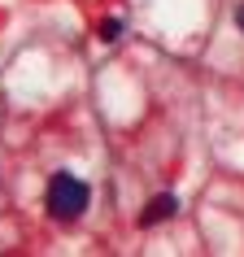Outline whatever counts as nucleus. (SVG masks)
Listing matches in <instances>:
<instances>
[{"instance_id": "nucleus-3", "label": "nucleus", "mask_w": 244, "mask_h": 257, "mask_svg": "<svg viewBox=\"0 0 244 257\" xmlns=\"http://www.w3.org/2000/svg\"><path fill=\"white\" fill-rule=\"evenodd\" d=\"M96 35H100V44H118V35H122V22H118V18H105V22L96 27Z\"/></svg>"}, {"instance_id": "nucleus-2", "label": "nucleus", "mask_w": 244, "mask_h": 257, "mask_svg": "<svg viewBox=\"0 0 244 257\" xmlns=\"http://www.w3.org/2000/svg\"><path fill=\"white\" fill-rule=\"evenodd\" d=\"M175 209H179V201L170 196V192H162V196L149 201V209L140 214V222H144V227H157V222H166V218H175Z\"/></svg>"}, {"instance_id": "nucleus-1", "label": "nucleus", "mask_w": 244, "mask_h": 257, "mask_svg": "<svg viewBox=\"0 0 244 257\" xmlns=\"http://www.w3.org/2000/svg\"><path fill=\"white\" fill-rule=\"evenodd\" d=\"M87 201H92V192H87L83 179L53 175V183H48V214H53L57 222H74V218L87 209Z\"/></svg>"}, {"instance_id": "nucleus-4", "label": "nucleus", "mask_w": 244, "mask_h": 257, "mask_svg": "<svg viewBox=\"0 0 244 257\" xmlns=\"http://www.w3.org/2000/svg\"><path fill=\"white\" fill-rule=\"evenodd\" d=\"M235 27L244 31V5H240V9H235Z\"/></svg>"}]
</instances>
